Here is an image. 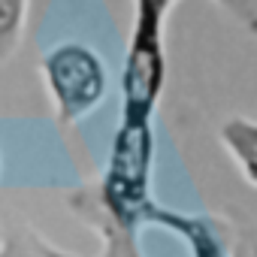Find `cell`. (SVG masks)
Here are the masks:
<instances>
[{"label":"cell","mask_w":257,"mask_h":257,"mask_svg":"<svg viewBox=\"0 0 257 257\" xmlns=\"http://www.w3.org/2000/svg\"><path fill=\"white\" fill-rule=\"evenodd\" d=\"M52 70H55L58 88H61L64 97L73 100V103L91 100V97L97 94V88H100V73H97L94 61H91L88 55H82V52H64V55L52 64Z\"/></svg>","instance_id":"obj_1"},{"label":"cell","mask_w":257,"mask_h":257,"mask_svg":"<svg viewBox=\"0 0 257 257\" xmlns=\"http://www.w3.org/2000/svg\"><path fill=\"white\" fill-rule=\"evenodd\" d=\"M233 140H236V149L245 158L251 176L257 179V127H242V131H233Z\"/></svg>","instance_id":"obj_2"}]
</instances>
